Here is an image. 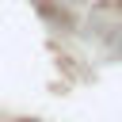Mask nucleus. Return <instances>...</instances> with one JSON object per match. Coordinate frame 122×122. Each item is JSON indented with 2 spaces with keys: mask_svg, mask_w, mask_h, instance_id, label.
<instances>
[]
</instances>
